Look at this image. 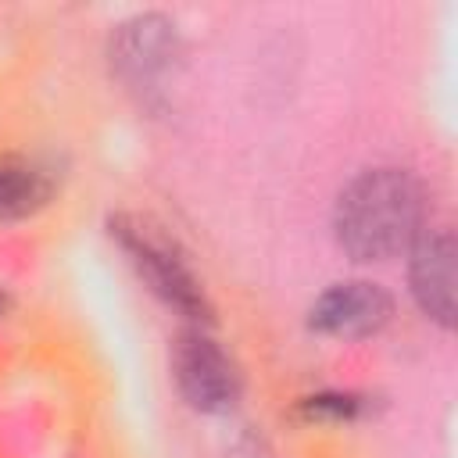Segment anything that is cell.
I'll return each instance as SVG.
<instances>
[{
  "label": "cell",
  "mask_w": 458,
  "mask_h": 458,
  "mask_svg": "<svg viewBox=\"0 0 458 458\" xmlns=\"http://www.w3.org/2000/svg\"><path fill=\"white\" fill-rule=\"evenodd\" d=\"M426 197L415 175L401 168H372L344 186L333 211L336 243L354 261H386L422 236Z\"/></svg>",
  "instance_id": "1"
},
{
  "label": "cell",
  "mask_w": 458,
  "mask_h": 458,
  "mask_svg": "<svg viewBox=\"0 0 458 458\" xmlns=\"http://www.w3.org/2000/svg\"><path fill=\"white\" fill-rule=\"evenodd\" d=\"M111 236L118 240V247L129 254L132 268L140 272V279L165 301L172 304L175 311L190 315V318H200L208 322L211 318V308H208V297L197 283V276L190 272V265L182 261L179 247L150 222H140V218H111Z\"/></svg>",
  "instance_id": "2"
},
{
  "label": "cell",
  "mask_w": 458,
  "mask_h": 458,
  "mask_svg": "<svg viewBox=\"0 0 458 458\" xmlns=\"http://www.w3.org/2000/svg\"><path fill=\"white\" fill-rule=\"evenodd\" d=\"M172 376L197 411H229L240 397V372L233 358L204 329L179 333L172 347Z\"/></svg>",
  "instance_id": "3"
},
{
  "label": "cell",
  "mask_w": 458,
  "mask_h": 458,
  "mask_svg": "<svg viewBox=\"0 0 458 458\" xmlns=\"http://www.w3.org/2000/svg\"><path fill=\"white\" fill-rule=\"evenodd\" d=\"M390 315H394V297L379 283L351 279V283H333L311 304L308 322L326 336L358 340L379 333L390 322Z\"/></svg>",
  "instance_id": "4"
},
{
  "label": "cell",
  "mask_w": 458,
  "mask_h": 458,
  "mask_svg": "<svg viewBox=\"0 0 458 458\" xmlns=\"http://www.w3.org/2000/svg\"><path fill=\"white\" fill-rule=\"evenodd\" d=\"M411 293L426 318L454 322V236L447 229H422L411 243Z\"/></svg>",
  "instance_id": "5"
},
{
  "label": "cell",
  "mask_w": 458,
  "mask_h": 458,
  "mask_svg": "<svg viewBox=\"0 0 458 458\" xmlns=\"http://www.w3.org/2000/svg\"><path fill=\"white\" fill-rule=\"evenodd\" d=\"M175 36L172 25L161 18H136L129 25H122L118 43H114V64L129 75V79H154L161 68H168Z\"/></svg>",
  "instance_id": "6"
},
{
  "label": "cell",
  "mask_w": 458,
  "mask_h": 458,
  "mask_svg": "<svg viewBox=\"0 0 458 458\" xmlns=\"http://www.w3.org/2000/svg\"><path fill=\"white\" fill-rule=\"evenodd\" d=\"M54 193L50 172L32 161H4L0 165V222L25 218L39 211Z\"/></svg>",
  "instance_id": "7"
},
{
  "label": "cell",
  "mask_w": 458,
  "mask_h": 458,
  "mask_svg": "<svg viewBox=\"0 0 458 458\" xmlns=\"http://www.w3.org/2000/svg\"><path fill=\"white\" fill-rule=\"evenodd\" d=\"M354 408H358V401L354 397H340V394H322V397H308L304 401V411L315 415V419H322V415L347 419V415H354Z\"/></svg>",
  "instance_id": "8"
}]
</instances>
